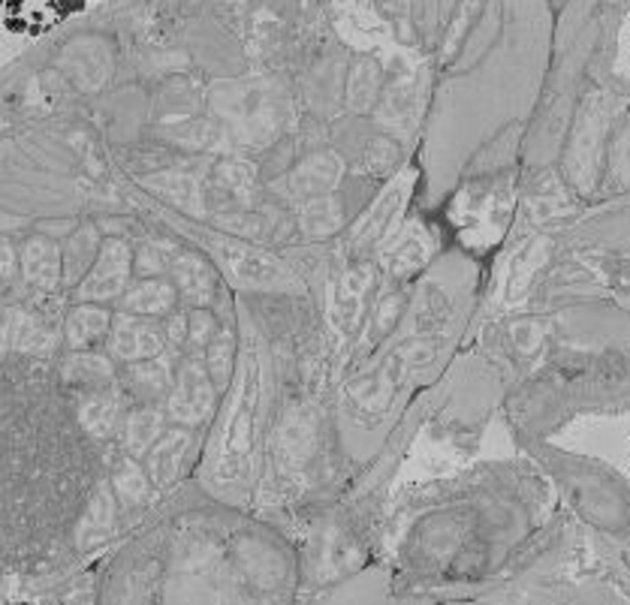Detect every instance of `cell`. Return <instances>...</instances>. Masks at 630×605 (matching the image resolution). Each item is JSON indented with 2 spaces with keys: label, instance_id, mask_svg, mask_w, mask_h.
<instances>
[{
  "label": "cell",
  "instance_id": "cell-1",
  "mask_svg": "<svg viewBox=\"0 0 630 605\" xmlns=\"http://www.w3.org/2000/svg\"><path fill=\"white\" fill-rule=\"evenodd\" d=\"M131 274V250L124 242H106V247L97 254L94 266L79 284V301H109L119 298Z\"/></svg>",
  "mask_w": 630,
  "mask_h": 605
},
{
  "label": "cell",
  "instance_id": "cell-2",
  "mask_svg": "<svg viewBox=\"0 0 630 605\" xmlns=\"http://www.w3.org/2000/svg\"><path fill=\"white\" fill-rule=\"evenodd\" d=\"M163 341H166V335H163L158 322L131 317V313L119 317L109 329V353L115 359L131 361V365L158 359L163 353Z\"/></svg>",
  "mask_w": 630,
  "mask_h": 605
},
{
  "label": "cell",
  "instance_id": "cell-3",
  "mask_svg": "<svg viewBox=\"0 0 630 605\" xmlns=\"http://www.w3.org/2000/svg\"><path fill=\"white\" fill-rule=\"evenodd\" d=\"M18 274L40 293H49L64 281V257L49 235H30L18 247Z\"/></svg>",
  "mask_w": 630,
  "mask_h": 605
},
{
  "label": "cell",
  "instance_id": "cell-4",
  "mask_svg": "<svg viewBox=\"0 0 630 605\" xmlns=\"http://www.w3.org/2000/svg\"><path fill=\"white\" fill-rule=\"evenodd\" d=\"M112 329L109 310L97 308L91 301H82L64 317V341L73 353H88V349L103 341Z\"/></svg>",
  "mask_w": 630,
  "mask_h": 605
},
{
  "label": "cell",
  "instance_id": "cell-5",
  "mask_svg": "<svg viewBox=\"0 0 630 605\" xmlns=\"http://www.w3.org/2000/svg\"><path fill=\"white\" fill-rule=\"evenodd\" d=\"M121 422V400L115 395H109L106 388L100 392H88V398L82 400L79 407V425L97 440H109L112 434H119Z\"/></svg>",
  "mask_w": 630,
  "mask_h": 605
},
{
  "label": "cell",
  "instance_id": "cell-6",
  "mask_svg": "<svg viewBox=\"0 0 630 605\" xmlns=\"http://www.w3.org/2000/svg\"><path fill=\"white\" fill-rule=\"evenodd\" d=\"M121 308L131 317H163L175 308V286L170 281H158V277H145L143 284L127 289V296L121 298Z\"/></svg>",
  "mask_w": 630,
  "mask_h": 605
},
{
  "label": "cell",
  "instance_id": "cell-7",
  "mask_svg": "<svg viewBox=\"0 0 630 605\" xmlns=\"http://www.w3.org/2000/svg\"><path fill=\"white\" fill-rule=\"evenodd\" d=\"M64 380L73 386H82L85 392H100L106 383L115 380V368L106 356H97V353H73L64 361Z\"/></svg>",
  "mask_w": 630,
  "mask_h": 605
},
{
  "label": "cell",
  "instance_id": "cell-8",
  "mask_svg": "<svg viewBox=\"0 0 630 605\" xmlns=\"http://www.w3.org/2000/svg\"><path fill=\"white\" fill-rule=\"evenodd\" d=\"M100 235L94 226H82L79 232H73L70 238V250L61 254L64 257V284H73V281H82L85 271L91 269L94 259L100 254Z\"/></svg>",
  "mask_w": 630,
  "mask_h": 605
},
{
  "label": "cell",
  "instance_id": "cell-9",
  "mask_svg": "<svg viewBox=\"0 0 630 605\" xmlns=\"http://www.w3.org/2000/svg\"><path fill=\"white\" fill-rule=\"evenodd\" d=\"M18 274V250L10 238H0V284H10Z\"/></svg>",
  "mask_w": 630,
  "mask_h": 605
},
{
  "label": "cell",
  "instance_id": "cell-10",
  "mask_svg": "<svg viewBox=\"0 0 630 605\" xmlns=\"http://www.w3.org/2000/svg\"><path fill=\"white\" fill-rule=\"evenodd\" d=\"M0 317H3V313H0Z\"/></svg>",
  "mask_w": 630,
  "mask_h": 605
}]
</instances>
